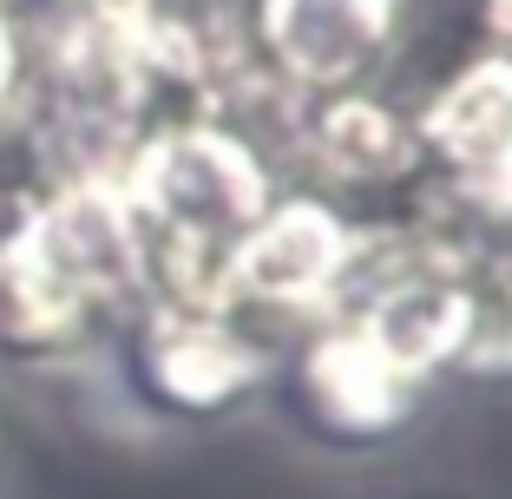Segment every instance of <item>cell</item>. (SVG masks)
<instances>
[{"label":"cell","mask_w":512,"mask_h":499,"mask_svg":"<svg viewBox=\"0 0 512 499\" xmlns=\"http://www.w3.org/2000/svg\"><path fill=\"white\" fill-rule=\"evenodd\" d=\"M132 289H145V250L125 197L66 184L14 237H0V355L66 362L112 329Z\"/></svg>","instance_id":"cell-1"},{"label":"cell","mask_w":512,"mask_h":499,"mask_svg":"<svg viewBox=\"0 0 512 499\" xmlns=\"http://www.w3.org/2000/svg\"><path fill=\"white\" fill-rule=\"evenodd\" d=\"M276 408L316 454L368 460L414 434L427 408V381L381 342L368 322L329 316L270 368Z\"/></svg>","instance_id":"cell-2"},{"label":"cell","mask_w":512,"mask_h":499,"mask_svg":"<svg viewBox=\"0 0 512 499\" xmlns=\"http://www.w3.org/2000/svg\"><path fill=\"white\" fill-rule=\"evenodd\" d=\"M125 342V388L145 414L158 421H224V414L250 408L270 388L276 355L263 335L243 322L217 316V309H178L158 303L119 335Z\"/></svg>","instance_id":"cell-3"},{"label":"cell","mask_w":512,"mask_h":499,"mask_svg":"<svg viewBox=\"0 0 512 499\" xmlns=\"http://www.w3.org/2000/svg\"><path fill=\"white\" fill-rule=\"evenodd\" d=\"M348 283V230L322 204H283L256 217L224 263V309H335Z\"/></svg>","instance_id":"cell-4"},{"label":"cell","mask_w":512,"mask_h":499,"mask_svg":"<svg viewBox=\"0 0 512 499\" xmlns=\"http://www.w3.org/2000/svg\"><path fill=\"white\" fill-rule=\"evenodd\" d=\"M394 33V0H263V40L302 86H348Z\"/></svg>","instance_id":"cell-5"},{"label":"cell","mask_w":512,"mask_h":499,"mask_svg":"<svg viewBox=\"0 0 512 499\" xmlns=\"http://www.w3.org/2000/svg\"><path fill=\"white\" fill-rule=\"evenodd\" d=\"M427 145L473 178L512 171V60H480L427 106Z\"/></svg>","instance_id":"cell-6"},{"label":"cell","mask_w":512,"mask_h":499,"mask_svg":"<svg viewBox=\"0 0 512 499\" xmlns=\"http://www.w3.org/2000/svg\"><path fill=\"white\" fill-rule=\"evenodd\" d=\"M322 152H329L335 171H355V178H381V171H401L407 158V138L388 112L362 106V99H348L322 119Z\"/></svg>","instance_id":"cell-7"},{"label":"cell","mask_w":512,"mask_h":499,"mask_svg":"<svg viewBox=\"0 0 512 499\" xmlns=\"http://www.w3.org/2000/svg\"><path fill=\"white\" fill-rule=\"evenodd\" d=\"M92 7H99L106 20H145V7H151V0H92Z\"/></svg>","instance_id":"cell-8"},{"label":"cell","mask_w":512,"mask_h":499,"mask_svg":"<svg viewBox=\"0 0 512 499\" xmlns=\"http://www.w3.org/2000/svg\"><path fill=\"white\" fill-rule=\"evenodd\" d=\"M499 303H506V309H512V263H506V289H499Z\"/></svg>","instance_id":"cell-9"},{"label":"cell","mask_w":512,"mask_h":499,"mask_svg":"<svg viewBox=\"0 0 512 499\" xmlns=\"http://www.w3.org/2000/svg\"><path fill=\"white\" fill-rule=\"evenodd\" d=\"M0 473H7V440H0Z\"/></svg>","instance_id":"cell-10"}]
</instances>
